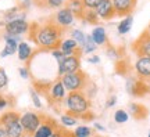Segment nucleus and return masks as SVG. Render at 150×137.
<instances>
[{
	"label": "nucleus",
	"mask_w": 150,
	"mask_h": 137,
	"mask_svg": "<svg viewBox=\"0 0 150 137\" xmlns=\"http://www.w3.org/2000/svg\"><path fill=\"white\" fill-rule=\"evenodd\" d=\"M115 103H117V96H108L107 100H106V108H111V107L115 105Z\"/></svg>",
	"instance_id": "41"
},
{
	"label": "nucleus",
	"mask_w": 150,
	"mask_h": 137,
	"mask_svg": "<svg viewBox=\"0 0 150 137\" xmlns=\"http://www.w3.org/2000/svg\"><path fill=\"white\" fill-rule=\"evenodd\" d=\"M17 54H18V60L22 63H28L31 58L33 57V48L31 47V44L27 42H20L18 43V48H17Z\"/></svg>",
	"instance_id": "19"
},
{
	"label": "nucleus",
	"mask_w": 150,
	"mask_h": 137,
	"mask_svg": "<svg viewBox=\"0 0 150 137\" xmlns=\"http://www.w3.org/2000/svg\"><path fill=\"white\" fill-rule=\"evenodd\" d=\"M75 137H92L93 130L86 125H79V126H75V129L72 130Z\"/></svg>",
	"instance_id": "30"
},
{
	"label": "nucleus",
	"mask_w": 150,
	"mask_h": 137,
	"mask_svg": "<svg viewBox=\"0 0 150 137\" xmlns=\"http://www.w3.org/2000/svg\"><path fill=\"white\" fill-rule=\"evenodd\" d=\"M149 137H150V132H149Z\"/></svg>",
	"instance_id": "49"
},
{
	"label": "nucleus",
	"mask_w": 150,
	"mask_h": 137,
	"mask_svg": "<svg viewBox=\"0 0 150 137\" xmlns=\"http://www.w3.org/2000/svg\"><path fill=\"white\" fill-rule=\"evenodd\" d=\"M63 104L65 112L75 116L76 119H85V121L93 119V114L91 111L92 103L82 91H68Z\"/></svg>",
	"instance_id": "2"
},
{
	"label": "nucleus",
	"mask_w": 150,
	"mask_h": 137,
	"mask_svg": "<svg viewBox=\"0 0 150 137\" xmlns=\"http://www.w3.org/2000/svg\"><path fill=\"white\" fill-rule=\"evenodd\" d=\"M52 18H53V21L56 22L59 27L64 28V29H68V28H70L71 25L74 24V21H75L74 14H72V13L65 7V6L56 11V14L52 15Z\"/></svg>",
	"instance_id": "12"
},
{
	"label": "nucleus",
	"mask_w": 150,
	"mask_h": 137,
	"mask_svg": "<svg viewBox=\"0 0 150 137\" xmlns=\"http://www.w3.org/2000/svg\"><path fill=\"white\" fill-rule=\"evenodd\" d=\"M20 116H21V114L17 112V111H7V112H3V114L0 115V126H3V127L8 126L10 123L18 121Z\"/></svg>",
	"instance_id": "23"
},
{
	"label": "nucleus",
	"mask_w": 150,
	"mask_h": 137,
	"mask_svg": "<svg viewBox=\"0 0 150 137\" xmlns=\"http://www.w3.org/2000/svg\"><path fill=\"white\" fill-rule=\"evenodd\" d=\"M129 69H131V65L128 64V60H125V58H120L115 64V72L121 76H128L131 74Z\"/></svg>",
	"instance_id": "27"
},
{
	"label": "nucleus",
	"mask_w": 150,
	"mask_h": 137,
	"mask_svg": "<svg viewBox=\"0 0 150 137\" xmlns=\"http://www.w3.org/2000/svg\"><path fill=\"white\" fill-rule=\"evenodd\" d=\"M129 119V114L125 110H118L114 112V122L118 123V125H122V123H127Z\"/></svg>",
	"instance_id": "32"
},
{
	"label": "nucleus",
	"mask_w": 150,
	"mask_h": 137,
	"mask_svg": "<svg viewBox=\"0 0 150 137\" xmlns=\"http://www.w3.org/2000/svg\"><path fill=\"white\" fill-rule=\"evenodd\" d=\"M106 56L112 61H118L120 58H122V51H121V48H117L115 46L108 43L107 48H106Z\"/></svg>",
	"instance_id": "28"
},
{
	"label": "nucleus",
	"mask_w": 150,
	"mask_h": 137,
	"mask_svg": "<svg viewBox=\"0 0 150 137\" xmlns=\"http://www.w3.org/2000/svg\"><path fill=\"white\" fill-rule=\"evenodd\" d=\"M24 137H32V134H25Z\"/></svg>",
	"instance_id": "48"
},
{
	"label": "nucleus",
	"mask_w": 150,
	"mask_h": 137,
	"mask_svg": "<svg viewBox=\"0 0 150 137\" xmlns=\"http://www.w3.org/2000/svg\"><path fill=\"white\" fill-rule=\"evenodd\" d=\"M14 103H13V100L11 98H8V97H6V96H1L0 94V111L6 110L7 107L13 105Z\"/></svg>",
	"instance_id": "37"
},
{
	"label": "nucleus",
	"mask_w": 150,
	"mask_h": 137,
	"mask_svg": "<svg viewBox=\"0 0 150 137\" xmlns=\"http://www.w3.org/2000/svg\"><path fill=\"white\" fill-rule=\"evenodd\" d=\"M27 15H28V11L24 10V8H21L20 6L17 4V6H14V7L8 8V10L3 14V22H1V27H4V24L11 22V21L27 20Z\"/></svg>",
	"instance_id": "15"
},
{
	"label": "nucleus",
	"mask_w": 150,
	"mask_h": 137,
	"mask_svg": "<svg viewBox=\"0 0 150 137\" xmlns=\"http://www.w3.org/2000/svg\"><path fill=\"white\" fill-rule=\"evenodd\" d=\"M67 93H68V91L65 90L63 82L60 80V78H57L56 80L52 82L50 87H49V91L46 93L45 97L47 98L50 105H57V104L60 105V104H63V101H64Z\"/></svg>",
	"instance_id": "6"
},
{
	"label": "nucleus",
	"mask_w": 150,
	"mask_h": 137,
	"mask_svg": "<svg viewBox=\"0 0 150 137\" xmlns=\"http://www.w3.org/2000/svg\"><path fill=\"white\" fill-rule=\"evenodd\" d=\"M86 61L89 64H100V57H99V56H91Z\"/></svg>",
	"instance_id": "43"
},
{
	"label": "nucleus",
	"mask_w": 150,
	"mask_h": 137,
	"mask_svg": "<svg viewBox=\"0 0 150 137\" xmlns=\"http://www.w3.org/2000/svg\"><path fill=\"white\" fill-rule=\"evenodd\" d=\"M64 33L65 29L59 27L52 17L40 22H31L28 32L29 39L39 47V50L43 51H52L54 48H59Z\"/></svg>",
	"instance_id": "1"
},
{
	"label": "nucleus",
	"mask_w": 150,
	"mask_h": 137,
	"mask_svg": "<svg viewBox=\"0 0 150 137\" xmlns=\"http://www.w3.org/2000/svg\"><path fill=\"white\" fill-rule=\"evenodd\" d=\"M71 37L78 43V46L81 47V46L83 44V42H85L86 33L83 31H81V29H74V31H71Z\"/></svg>",
	"instance_id": "34"
},
{
	"label": "nucleus",
	"mask_w": 150,
	"mask_h": 137,
	"mask_svg": "<svg viewBox=\"0 0 150 137\" xmlns=\"http://www.w3.org/2000/svg\"><path fill=\"white\" fill-rule=\"evenodd\" d=\"M65 1H67V0H64V3H65Z\"/></svg>",
	"instance_id": "50"
},
{
	"label": "nucleus",
	"mask_w": 150,
	"mask_h": 137,
	"mask_svg": "<svg viewBox=\"0 0 150 137\" xmlns=\"http://www.w3.org/2000/svg\"><path fill=\"white\" fill-rule=\"evenodd\" d=\"M112 7L115 10V15L117 17H128L132 15V13L136 8V3L138 0H111Z\"/></svg>",
	"instance_id": "9"
},
{
	"label": "nucleus",
	"mask_w": 150,
	"mask_h": 137,
	"mask_svg": "<svg viewBox=\"0 0 150 137\" xmlns=\"http://www.w3.org/2000/svg\"><path fill=\"white\" fill-rule=\"evenodd\" d=\"M3 39H4V47L0 51V57L6 58L10 57V56H14L17 53V48H18V43L22 42L21 36H11L8 33H4Z\"/></svg>",
	"instance_id": "13"
},
{
	"label": "nucleus",
	"mask_w": 150,
	"mask_h": 137,
	"mask_svg": "<svg viewBox=\"0 0 150 137\" xmlns=\"http://www.w3.org/2000/svg\"><path fill=\"white\" fill-rule=\"evenodd\" d=\"M6 133H7V137H24L25 136V132L22 129V125H21V122H20V119L10 123L8 126H6Z\"/></svg>",
	"instance_id": "22"
},
{
	"label": "nucleus",
	"mask_w": 150,
	"mask_h": 137,
	"mask_svg": "<svg viewBox=\"0 0 150 137\" xmlns=\"http://www.w3.org/2000/svg\"><path fill=\"white\" fill-rule=\"evenodd\" d=\"M102 1L103 0H82V4L85 7V10H96Z\"/></svg>",
	"instance_id": "36"
},
{
	"label": "nucleus",
	"mask_w": 150,
	"mask_h": 137,
	"mask_svg": "<svg viewBox=\"0 0 150 137\" xmlns=\"http://www.w3.org/2000/svg\"><path fill=\"white\" fill-rule=\"evenodd\" d=\"M59 78L63 82L67 91H82L86 84L89 83V78L82 69L76 71V72L65 74L63 76H59Z\"/></svg>",
	"instance_id": "3"
},
{
	"label": "nucleus",
	"mask_w": 150,
	"mask_h": 137,
	"mask_svg": "<svg viewBox=\"0 0 150 137\" xmlns=\"http://www.w3.org/2000/svg\"><path fill=\"white\" fill-rule=\"evenodd\" d=\"M50 53H52V56H53L54 58H56V61H57V64L61 63V61H63V58L65 57L64 53H63V51H61L60 48H54V50H52Z\"/></svg>",
	"instance_id": "39"
},
{
	"label": "nucleus",
	"mask_w": 150,
	"mask_h": 137,
	"mask_svg": "<svg viewBox=\"0 0 150 137\" xmlns=\"http://www.w3.org/2000/svg\"><path fill=\"white\" fill-rule=\"evenodd\" d=\"M60 122H61V126H64V127H72V126H76V125H78L79 119H76L75 116H72V115H70V114H67V112H65L64 115H61V118H60Z\"/></svg>",
	"instance_id": "31"
},
{
	"label": "nucleus",
	"mask_w": 150,
	"mask_h": 137,
	"mask_svg": "<svg viewBox=\"0 0 150 137\" xmlns=\"http://www.w3.org/2000/svg\"><path fill=\"white\" fill-rule=\"evenodd\" d=\"M91 37L97 46H106V44H108L107 32H106V29L103 27L93 28V29H92V33H91Z\"/></svg>",
	"instance_id": "21"
},
{
	"label": "nucleus",
	"mask_w": 150,
	"mask_h": 137,
	"mask_svg": "<svg viewBox=\"0 0 150 137\" xmlns=\"http://www.w3.org/2000/svg\"><path fill=\"white\" fill-rule=\"evenodd\" d=\"M18 74H20V76H21L22 79H29V78H31L29 68H27V67H21V68H18Z\"/></svg>",
	"instance_id": "40"
},
{
	"label": "nucleus",
	"mask_w": 150,
	"mask_h": 137,
	"mask_svg": "<svg viewBox=\"0 0 150 137\" xmlns=\"http://www.w3.org/2000/svg\"><path fill=\"white\" fill-rule=\"evenodd\" d=\"M29 96H31V100H32L35 108L40 110L43 105H42V103H40V96H39V93H38L33 87H31V90H29Z\"/></svg>",
	"instance_id": "35"
},
{
	"label": "nucleus",
	"mask_w": 150,
	"mask_h": 137,
	"mask_svg": "<svg viewBox=\"0 0 150 137\" xmlns=\"http://www.w3.org/2000/svg\"><path fill=\"white\" fill-rule=\"evenodd\" d=\"M97 50V44L93 40H92L91 35H86L85 37V42L81 46V51H82V56L85 54V56H89V54H93L95 51Z\"/></svg>",
	"instance_id": "25"
},
{
	"label": "nucleus",
	"mask_w": 150,
	"mask_h": 137,
	"mask_svg": "<svg viewBox=\"0 0 150 137\" xmlns=\"http://www.w3.org/2000/svg\"><path fill=\"white\" fill-rule=\"evenodd\" d=\"M132 24H134V17L132 15L124 17L122 20H121V22L118 24V27H117L118 33H120V35H127V33L131 31Z\"/></svg>",
	"instance_id": "26"
},
{
	"label": "nucleus",
	"mask_w": 150,
	"mask_h": 137,
	"mask_svg": "<svg viewBox=\"0 0 150 137\" xmlns=\"http://www.w3.org/2000/svg\"><path fill=\"white\" fill-rule=\"evenodd\" d=\"M31 24L27 20H18V21H11L4 24V33H8L11 36H21L29 32Z\"/></svg>",
	"instance_id": "11"
},
{
	"label": "nucleus",
	"mask_w": 150,
	"mask_h": 137,
	"mask_svg": "<svg viewBox=\"0 0 150 137\" xmlns=\"http://www.w3.org/2000/svg\"><path fill=\"white\" fill-rule=\"evenodd\" d=\"M61 130H63V126L60 125V127H59V129H56V130H54V133L50 137H60V136H61Z\"/></svg>",
	"instance_id": "44"
},
{
	"label": "nucleus",
	"mask_w": 150,
	"mask_h": 137,
	"mask_svg": "<svg viewBox=\"0 0 150 137\" xmlns=\"http://www.w3.org/2000/svg\"><path fill=\"white\" fill-rule=\"evenodd\" d=\"M60 137H75L74 136V132L72 130H68L67 127L63 126V130H61V136Z\"/></svg>",
	"instance_id": "42"
},
{
	"label": "nucleus",
	"mask_w": 150,
	"mask_h": 137,
	"mask_svg": "<svg viewBox=\"0 0 150 137\" xmlns=\"http://www.w3.org/2000/svg\"><path fill=\"white\" fill-rule=\"evenodd\" d=\"M82 93H85L86 97H88L89 100H92V98L97 94V86L93 83V82H91V80H89V83L85 86V89L82 90Z\"/></svg>",
	"instance_id": "33"
},
{
	"label": "nucleus",
	"mask_w": 150,
	"mask_h": 137,
	"mask_svg": "<svg viewBox=\"0 0 150 137\" xmlns=\"http://www.w3.org/2000/svg\"><path fill=\"white\" fill-rule=\"evenodd\" d=\"M95 11H96L97 17L100 18V21H110L114 17H117L115 15V10L112 7L111 0H103L100 3V6Z\"/></svg>",
	"instance_id": "16"
},
{
	"label": "nucleus",
	"mask_w": 150,
	"mask_h": 137,
	"mask_svg": "<svg viewBox=\"0 0 150 137\" xmlns=\"http://www.w3.org/2000/svg\"><path fill=\"white\" fill-rule=\"evenodd\" d=\"M59 127H60V125L57 123L56 119H53L52 116L43 115L42 123L36 129V132L32 134V137H50L54 133V130L59 129Z\"/></svg>",
	"instance_id": "8"
},
{
	"label": "nucleus",
	"mask_w": 150,
	"mask_h": 137,
	"mask_svg": "<svg viewBox=\"0 0 150 137\" xmlns=\"http://www.w3.org/2000/svg\"><path fill=\"white\" fill-rule=\"evenodd\" d=\"M64 0H36V6L42 8H50V10H59L64 7Z\"/></svg>",
	"instance_id": "24"
},
{
	"label": "nucleus",
	"mask_w": 150,
	"mask_h": 137,
	"mask_svg": "<svg viewBox=\"0 0 150 137\" xmlns=\"http://www.w3.org/2000/svg\"><path fill=\"white\" fill-rule=\"evenodd\" d=\"M128 110H129L131 116H134L136 121H143V119H146V118H147V114H149L147 108H146L143 104H139V103H129Z\"/></svg>",
	"instance_id": "18"
},
{
	"label": "nucleus",
	"mask_w": 150,
	"mask_h": 137,
	"mask_svg": "<svg viewBox=\"0 0 150 137\" xmlns=\"http://www.w3.org/2000/svg\"><path fill=\"white\" fill-rule=\"evenodd\" d=\"M7 84H8V76H7L4 69L0 68V90L7 87Z\"/></svg>",
	"instance_id": "38"
},
{
	"label": "nucleus",
	"mask_w": 150,
	"mask_h": 137,
	"mask_svg": "<svg viewBox=\"0 0 150 137\" xmlns=\"http://www.w3.org/2000/svg\"><path fill=\"white\" fill-rule=\"evenodd\" d=\"M0 137H7V133H6V127L0 126Z\"/></svg>",
	"instance_id": "46"
},
{
	"label": "nucleus",
	"mask_w": 150,
	"mask_h": 137,
	"mask_svg": "<svg viewBox=\"0 0 150 137\" xmlns=\"http://www.w3.org/2000/svg\"><path fill=\"white\" fill-rule=\"evenodd\" d=\"M81 57L82 54H72V56H67L63 58V61L59 64V71L57 75L63 76L65 74H71V72H76L81 69Z\"/></svg>",
	"instance_id": "7"
},
{
	"label": "nucleus",
	"mask_w": 150,
	"mask_h": 137,
	"mask_svg": "<svg viewBox=\"0 0 150 137\" xmlns=\"http://www.w3.org/2000/svg\"><path fill=\"white\" fill-rule=\"evenodd\" d=\"M143 33H145L146 36H147V37L150 39V22H149V25H147V28H146L145 31H143Z\"/></svg>",
	"instance_id": "47"
},
{
	"label": "nucleus",
	"mask_w": 150,
	"mask_h": 137,
	"mask_svg": "<svg viewBox=\"0 0 150 137\" xmlns=\"http://www.w3.org/2000/svg\"><path fill=\"white\" fill-rule=\"evenodd\" d=\"M125 90L132 97H145L150 94V84L147 83V80L139 79L136 75L129 74L125 80Z\"/></svg>",
	"instance_id": "4"
},
{
	"label": "nucleus",
	"mask_w": 150,
	"mask_h": 137,
	"mask_svg": "<svg viewBox=\"0 0 150 137\" xmlns=\"http://www.w3.org/2000/svg\"><path fill=\"white\" fill-rule=\"evenodd\" d=\"M59 48L64 53V56H72V54H82L81 51V47L78 46V43L75 42L72 37H68V39H63L61 43H60Z\"/></svg>",
	"instance_id": "17"
},
{
	"label": "nucleus",
	"mask_w": 150,
	"mask_h": 137,
	"mask_svg": "<svg viewBox=\"0 0 150 137\" xmlns=\"http://www.w3.org/2000/svg\"><path fill=\"white\" fill-rule=\"evenodd\" d=\"M82 21H85L86 24H89V25H97L99 21H100V18L97 17L95 10H85Z\"/></svg>",
	"instance_id": "29"
},
{
	"label": "nucleus",
	"mask_w": 150,
	"mask_h": 137,
	"mask_svg": "<svg viewBox=\"0 0 150 137\" xmlns=\"http://www.w3.org/2000/svg\"><path fill=\"white\" fill-rule=\"evenodd\" d=\"M131 48H132V51L136 54V57H138V56H146V57L150 58V39L146 36L143 32L140 33V36L138 37L136 40L132 42Z\"/></svg>",
	"instance_id": "14"
},
{
	"label": "nucleus",
	"mask_w": 150,
	"mask_h": 137,
	"mask_svg": "<svg viewBox=\"0 0 150 137\" xmlns=\"http://www.w3.org/2000/svg\"><path fill=\"white\" fill-rule=\"evenodd\" d=\"M135 75L143 80H150V58L146 56H138L134 64Z\"/></svg>",
	"instance_id": "10"
},
{
	"label": "nucleus",
	"mask_w": 150,
	"mask_h": 137,
	"mask_svg": "<svg viewBox=\"0 0 150 137\" xmlns=\"http://www.w3.org/2000/svg\"><path fill=\"white\" fill-rule=\"evenodd\" d=\"M95 129L99 130V132H104V130H106V127L103 126L102 123H95Z\"/></svg>",
	"instance_id": "45"
},
{
	"label": "nucleus",
	"mask_w": 150,
	"mask_h": 137,
	"mask_svg": "<svg viewBox=\"0 0 150 137\" xmlns=\"http://www.w3.org/2000/svg\"><path fill=\"white\" fill-rule=\"evenodd\" d=\"M64 6L74 14L75 20H82L83 18L85 7L82 4V0H67Z\"/></svg>",
	"instance_id": "20"
},
{
	"label": "nucleus",
	"mask_w": 150,
	"mask_h": 137,
	"mask_svg": "<svg viewBox=\"0 0 150 137\" xmlns=\"http://www.w3.org/2000/svg\"><path fill=\"white\" fill-rule=\"evenodd\" d=\"M43 115L45 114H38V112H33V111H27V112L21 114L20 122H21L25 134H33L36 132V129L42 123Z\"/></svg>",
	"instance_id": "5"
}]
</instances>
